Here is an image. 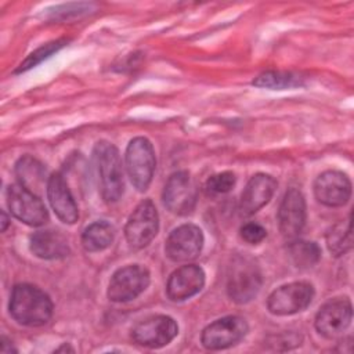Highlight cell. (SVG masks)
<instances>
[{
	"label": "cell",
	"mask_w": 354,
	"mask_h": 354,
	"mask_svg": "<svg viewBox=\"0 0 354 354\" xmlns=\"http://www.w3.org/2000/svg\"><path fill=\"white\" fill-rule=\"evenodd\" d=\"M8 310L11 317L25 326H41L53 315V301L47 293L30 283L12 288Z\"/></svg>",
	"instance_id": "cell-1"
},
{
	"label": "cell",
	"mask_w": 354,
	"mask_h": 354,
	"mask_svg": "<svg viewBox=\"0 0 354 354\" xmlns=\"http://www.w3.org/2000/svg\"><path fill=\"white\" fill-rule=\"evenodd\" d=\"M98 188L105 202H118L124 189L122 159L118 148L108 141H98L93 151Z\"/></svg>",
	"instance_id": "cell-2"
},
{
	"label": "cell",
	"mask_w": 354,
	"mask_h": 354,
	"mask_svg": "<svg viewBox=\"0 0 354 354\" xmlns=\"http://www.w3.org/2000/svg\"><path fill=\"white\" fill-rule=\"evenodd\" d=\"M261 272L259 266L249 257L236 256L228 271L227 293L238 304L249 303L261 288Z\"/></svg>",
	"instance_id": "cell-3"
},
{
	"label": "cell",
	"mask_w": 354,
	"mask_h": 354,
	"mask_svg": "<svg viewBox=\"0 0 354 354\" xmlns=\"http://www.w3.org/2000/svg\"><path fill=\"white\" fill-rule=\"evenodd\" d=\"M126 170L131 184L138 191H145L153 177L156 159L151 141L145 137L133 138L126 148Z\"/></svg>",
	"instance_id": "cell-4"
},
{
	"label": "cell",
	"mask_w": 354,
	"mask_h": 354,
	"mask_svg": "<svg viewBox=\"0 0 354 354\" xmlns=\"http://www.w3.org/2000/svg\"><path fill=\"white\" fill-rule=\"evenodd\" d=\"M159 230L158 210L151 199L141 201L124 227V236L131 249H142L151 243Z\"/></svg>",
	"instance_id": "cell-5"
},
{
	"label": "cell",
	"mask_w": 354,
	"mask_h": 354,
	"mask_svg": "<svg viewBox=\"0 0 354 354\" xmlns=\"http://www.w3.org/2000/svg\"><path fill=\"white\" fill-rule=\"evenodd\" d=\"M151 275L141 264H129L113 272L108 285V299L116 303H126L140 296L149 285Z\"/></svg>",
	"instance_id": "cell-6"
},
{
	"label": "cell",
	"mask_w": 354,
	"mask_h": 354,
	"mask_svg": "<svg viewBox=\"0 0 354 354\" xmlns=\"http://www.w3.org/2000/svg\"><path fill=\"white\" fill-rule=\"evenodd\" d=\"M314 299L310 282L297 281L277 288L267 299V308L274 315H292L306 310Z\"/></svg>",
	"instance_id": "cell-7"
},
{
	"label": "cell",
	"mask_w": 354,
	"mask_h": 354,
	"mask_svg": "<svg viewBox=\"0 0 354 354\" xmlns=\"http://www.w3.org/2000/svg\"><path fill=\"white\" fill-rule=\"evenodd\" d=\"M6 195L10 213L15 218L32 227H39L47 223L48 212L39 195L26 189L21 184L8 185Z\"/></svg>",
	"instance_id": "cell-8"
},
{
	"label": "cell",
	"mask_w": 354,
	"mask_h": 354,
	"mask_svg": "<svg viewBox=\"0 0 354 354\" xmlns=\"http://www.w3.org/2000/svg\"><path fill=\"white\" fill-rule=\"evenodd\" d=\"M248 330V322L242 317L228 315L209 324L202 332L201 342L207 350H224L238 344Z\"/></svg>",
	"instance_id": "cell-9"
},
{
	"label": "cell",
	"mask_w": 354,
	"mask_h": 354,
	"mask_svg": "<svg viewBox=\"0 0 354 354\" xmlns=\"http://www.w3.org/2000/svg\"><path fill=\"white\" fill-rule=\"evenodd\" d=\"M162 199L167 210L174 214L185 216L191 213L198 199V189L191 174L185 170L173 173L165 184Z\"/></svg>",
	"instance_id": "cell-10"
},
{
	"label": "cell",
	"mask_w": 354,
	"mask_h": 354,
	"mask_svg": "<svg viewBox=\"0 0 354 354\" xmlns=\"http://www.w3.org/2000/svg\"><path fill=\"white\" fill-rule=\"evenodd\" d=\"M178 333L177 322L169 315H151L131 329L133 340L147 348L167 346Z\"/></svg>",
	"instance_id": "cell-11"
},
{
	"label": "cell",
	"mask_w": 354,
	"mask_h": 354,
	"mask_svg": "<svg viewBox=\"0 0 354 354\" xmlns=\"http://www.w3.org/2000/svg\"><path fill=\"white\" fill-rule=\"evenodd\" d=\"M203 248V234L195 224H183L174 228L166 239L165 253L176 263L191 261Z\"/></svg>",
	"instance_id": "cell-12"
},
{
	"label": "cell",
	"mask_w": 354,
	"mask_h": 354,
	"mask_svg": "<svg viewBox=\"0 0 354 354\" xmlns=\"http://www.w3.org/2000/svg\"><path fill=\"white\" fill-rule=\"evenodd\" d=\"M353 308L347 297H339L325 303L315 315V329L326 339L340 336L351 324Z\"/></svg>",
	"instance_id": "cell-13"
},
{
	"label": "cell",
	"mask_w": 354,
	"mask_h": 354,
	"mask_svg": "<svg viewBox=\"0 0 354 354\" xmlns=\"http://www.w3.org/2000/svg\"><path fill=\"white\" fill-rule=\"evenodd\" d=\"M314 195L325 206H343L351 196V181L339 170H326L315 178Z\"/></svg>",
	"instance_id": "cell-14"
},
{
	"label": "cell",
	"mask_w": 354,
	"mask_h": 354,
	"mask_svg": "<svg viewBox=\"0 0 354 354\" xmlns=\"http://www.w3.org/2000/svg\"><path fill=\"white\" fill-rule=\"evenodd\" d=\"M306 199L297 188H289L278 210V225L281 234L288 239H295L306 224Z\"/></svg>",
	"instance_id": "cell-15"
},
{
	"label": "cell",
	"mask_w": 354,
	"mask_h": 354,
	"mask_svg": "<svg viewBox=\"0 0 354 354\" xmlns=\"http://www.w3.org/2000/svg\"><path fill=\"white\" fill-rule=\"evenodd\" d=\"M203 285V270L196 264H187L171 272L167 279L166 293L173 301H184L199 293Z\"/></svg>",
	"instance_id": "cell-16"
},
{
	"label": "cell",
	"mask_w": 354,
	"mask_h": 354,
	"mask_svg": "<svg viewBox=\"0 0 354 354\" xmlns=\"http://www.w3.org/2000/svg\"><path fill=\"white\" fill-rule=\"evenodd\" d=\"M277 189V180L266 173L254 174L246 184L239 202V212L248 217L259 212L272 198Z\"/></svg>",
	"instance_id": "cell-17"
},
{
	"label": "cell",
	"mask_w": 354,
	"mask_h": 354,
	"mask_svg": "<svg viewBox=\"0 0 354 354\" xmlns=\"http://www.w3.org/2000/svg\"><path fill=\"white\" fill-rule=\"evenodd\" d=\"M46 191L48 202L57 217L65 224L76 223L79 218L77 205L61 173H54L48 177Z\"/></svg>",
	"instance_id": "cell-18"
},
{
	"label": "cell",
	"mask_w": 354,
	"mask_h": 354,
	"mask_svg": "<svg viewBox=\"0 0 354 354\" xmlns=\"http://www.w3.org/2000/svg\"><path fill=\"white\" fill-rule=\"evenodd\" d=\"M30 252L43 260H58L68 256L69 245L61 232L43 230L30 235Z\"/></svg>",
	"instance_id": "cell-19"
},
{
	"label": "cell",
	"mask_w": 354,
	"mask_h": 354,
	"mask_svg": "<svg viewBox=\"0 0 354 354\" xmlns=\"http://www.w3.org/2000/svg\"><path fill=\"white\" fill-rule=\"evenodd\" d=\"M15 174L19 184L36 195H39V192L43 189V185L46 184V167L41 162L29 155L19 158L15 165Z\"/></svg>",
	"instance_id": "cell-20"
},
{
	"label": "cell",
	"mask_w": 354,
	"mask_h": 354,
	"mask_svg": "<svg viewBox=\"0 0 354 354\" xmlns=\"http://www.w3.org/2000/svg\"><path fill=\"white\" fill-rule=\"evenodd\" d=\"M115 238V228L111 223L101 220L87 225L82 234V245L87 252H101L106 249Z\"/></svg>",
	"instance_id": "cell-21"
},
{
	"label": "cell",
	"mask_w": 354,
	"mask_h": 354,
	"mask_svg": "<svg viewBox=\"0 0 354 354\" xmlns=\"http://www.w3.org/2000/svg\"><path fill=\"white\" fill-rule=\"evenodd\" d=\"M325 238H326V246L335 257H339V256L347 253L353 248L351 216H348L343 221L333 224L326 231Z\"/></svg>",
	"instance_id": "cell-22"
},
{
	"label": "cell",
	"mask_w": 354,
	"mask_h": 354,
	"mask_svg": "<svg viewBox=\"0 0 354 354\" xmlns=\"http://www.w3.org/2000/svg\"><path fill=\"white\" fill-rule=\"evenodd\" d=\"M288 254L297 268L307 270L319 261L321 249L315 242L295 238L288 246Z\"/></svg>",
	"instance_id": "cell-23"
},
{
	"label": "cell",
	"mask_w": 354,
	"mask_h": 354,
	"mask_svg": "<svg viewBox=\"0 0 354 354\" xmlns=\"http://www.w3.org/2000/svg\"><path fill=\"white\" fill-rule=\"evenodd\" d=\"M256 87L270 88V90H286V88H296L304 84V79L292 72H282V71H267L260 73L252 82Z\"/></svg>",
	"instance_id": "cell-24"
},
{
	"label": "cell",
	"mask_w": 354,
	"mask_h": 354,
	"mask_svg": "<svg viewBox=\"0 0 354 354\" xmlns=\"http://www.w3.org/2000/svg\"><path fill=\"white\" fill-rule=\"evenodd\" d=\"M66 43V40H55L51 43H47L44 46H41L40 48H37L36 51H33L30 55H28V58L19 65V68L17 69V72H24L28 71L33 66H36L37 64H40L43 59L48 58L50 55H53L54 53H57L61 47H64Z\"/></svg>",
	"instance_id": "cell-25"
},
{
	"label": "cell",
	"mask_w": 354,
	"mask_h": 354,
	"mask_svg": "<svg viewBox=\"0 0 354 354\" xmlns=\"http://www.w3.org/2000/svg\"><path fill=\"white\" fill-rule=\"evenodd\" d=\"M235 185V174L232 171H221L207 178L205 188L209 195L227 194Z\"/></svg>",
	"instance_id": "cell-26"
},
{
	"label": "cell",
	"mask_w": 354,
	"mask_h": 354,
	"mask_svg": "<svg viewBox=\"0 0 354 354\" xmlns=\"http://www.w3.org/2000/svg\"><path fill=\"white\" fill-rule=\"evenodd\" d=\"M239 234H241V238L250 245H257L267 236L266 228L257 223L243 224L239 230Z\"/></svg>",
	"instance_id": "cell-27"
},
{
	"label": "cell",
	"mask_w": 354,
	"mask_h": 354,
	"mask_svg": "<svg viewBox=\"0 0 354 354\" xmlns=\"http://www.w3.org/2000/svg\"><path fill=\"white\" fill-rule=\"evenodd\" d=\"M1 351L3 353H11V351H17V348H14L12 347V344L10 343V340L6 337V336H3L1 337Z\"/></svg>",
	"instance_id": "cell-28"
},
{
	"label": "cell",
	"mask_w": 354,
	"mask_h": 354,
	"mask_svg": "<svg viewBox=\"0 0 354 354\" xmlns=\"http://www.w3.org/2000/svg\"><path fill=\"white\" fill-rule=\"evenodd\" d=\"M1 231H6L7 230V225H8V217L4 212H1Z\"/></svg>",
	"instance_id": "cell-29"
},
{
	"label": "cell",
	"mask_w": 354,
	"mask_h": 354,
	"mask_svg": "<svg viewBox=\"0 0 354 354\" xmlns=\"http://www.w3.org/2000/svg\"><path fill=\"white\" fill-rule=\"evenodd\" d=\"M55 351H72V353H73V351H75V350H73V348H72V347H69V346H66V344H64V346H62V347H59V348H57V350H55Z\"/></svg>",
	"instance_id": "cell-30"
}]
</instances>
